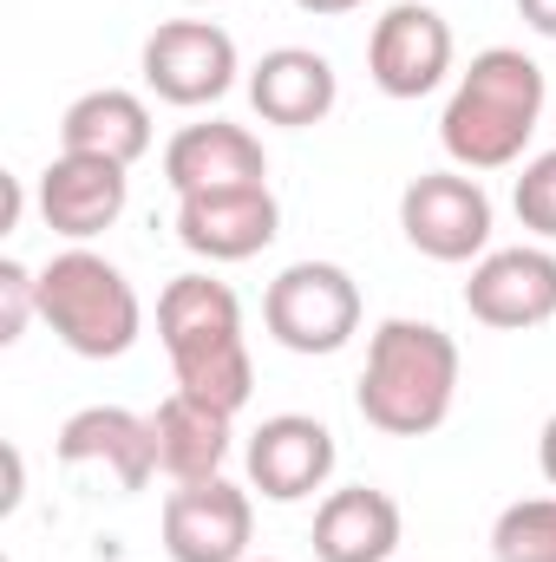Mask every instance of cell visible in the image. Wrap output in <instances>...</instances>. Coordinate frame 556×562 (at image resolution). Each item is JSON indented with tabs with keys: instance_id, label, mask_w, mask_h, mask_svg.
Returning <instances> with one entry per match:
<instances>
[{
	"instance_id": "cell-7",
	"label": "cell",
	"mask_w": 556,
	"mask_h": 562,
	"mask_svg": "<svg viewBox=\"0 0 556 562\" xmlns=\"http://www.w3.org/2000/svg\"><path fill=\"white\" fill-rule=\"evenodd\" d=\"M465 307L478 327H498V334H531L556 321V249L544 243L485 249L465 281Z\"/></svg>"
},
{
	"instance_id": "cell-23",
	"label": "cell",
	"mask_w": 556,
	"mask_h": 562,
	"mask_svg": "<svg viewBox=\"0 0 556 562\" xmlns=\"http://www.w3.org/2000/svg\"><path fill=\"white\" fill-rule=\"evenodd\" d=\"M518 13H524V26H531V33L556 40V0H518Z\"/></svg>"
},
{
	"instance_id": "cell-3",
	"label": "cell",
	"mask_w": 556,
	"mask_h": 562,
	"mask_svg": "<svg viewBox=\"0 0 556 562\" xmlns=\"http://www.w3.org/2000/svg\"><path fill=\"white\" fill-rule=\"evenodd\" d=\"M33 281H40V321L79 360H119V353L138 347L144 301L119 262H105L92 249H66L46 269H33Z\"/></svg>"
},
{
	"instance_id": "cell-6",
	"label": "cell",
	"mask_w": 556,
	"mask_h": 562,
	"mask_svg": "<svg viewBox=\"0 0 556 562\" xmlns=\"http://www.w3.org/2000/svg\"><path fill=\"white\" fill-rule=\"evenodd\" d=\"M138 66H144V86H151L164 105H184V112L216 105V99L236 86V72H243L236 40H230L216 20H164V26L144 40Z\"/></svg>"
},
{
	"instance_id": "cell-15",
	"label": "cell",
	"mask_w": 556,
	"mask_h": 562,
	"mask_svg": "<svg viewBox=\"0 0 556 562\" xmlns=\"http://www.w3.org/2000/svg\"><path fill=\"white\" fill-rule=\"evenodd\" d=\"M59 464H99L112 471L119 491H144L157 477V438H151V419L125 413V406H86L59 425Z\"/></svg>"
},
{
	"instance_id": "cell-14",
	"label": "cell",
	"mask_w": 556,
	"mask_h": 562,
	"mask_svg": "<svg viewBox=\"0 0 556 562\" xmlns=\"http://www.w3.org/2000/svg\"><path fill=\"white\" fill-rule=\"evenodd\" d=\"M249 105H256L263 125L308 132L341 105V79L314 46H276L249 66Z\"/></svg>"
},
{
	"instance_id": "cell-20",
	"label": "cell",
	"mask_w": 556,
	"mask_h": 562,
	"mask_svg": "<svg viewBox=\"0 0 556 562\" xmlns=\"http://www.w3.org/2000/svg\"><path fill=\"white\" fill-rule=\"evenodd\" d=\"M491 557L498 562H556V497L504 504L491 524Z\"/></svg>"
},
{
	"instance_id": "cell-22",
	"label": "cell",
	"mask_w": 556,
	"mask_h": 562,
	"mask_svg": "<svg viewBox=\"0 0 556 562\" xmlns=\"http://www.w3.org/2000/svg\"><path fill=\"white\" fill-rule=\"evenodd\" d=\"M33 314H40V281H33V269L26 262H0V347H13Z\"/></svg>"
},
{
	"instance_id": "cell-19",
	"label": "cell",
	"mask_w": 556,
	"mask_h": 562,
	"mask_svg": "<svg viewBox=\"0 0 556 562\" xmlns=\"http://www.w3.org/2000/svg\"><path fill=\"white\" fill-rule=\"evenodd\" d=\"M243 334V301L236 288L216 276H177L164 281L157 294V340L164 353H184V347H203V340H230Z\"/></svg>"
},
{
	"instance_id": "cell-17",
	"label": "cell",
	"mask_w": 556,
	"mask_h": 562,
	"mask_svg": "<svg viewBox=\"0 0 556 562\" xmlns=\"http://www.w3.org/2000/svg\"><path fill=\"white\" fill-rule=\"evenodd\" d=\"M59 150H79V157H112V164H138L151 150V105L125 86H99V92H79L59 119Z\"/></svg>"
},
{
	"instance_id": "cell-1",
	"label": "cell",
	"mask_w": 556,
	"mask_h": 562,
	"mask_svg": "<svg viewBox=\"0 0 556 562\" xmlns=\"http://www.w3.org/2000/svg\"><path fill=\"white\" fill-rule=\"evenodd\" d=\"M544 66L518 46H485L452 99H445V119H438V144L458 170H511L524 157V144L537 138V119H544Z\"/></svg>"
},
{
	"instance_id": "cell-12",
	"label": "cell",
	"mask_w": 556,
	"mask_h": 562,
	"mask_svg": "<svg viewBox=\"0 0 556 562\" xmlns=\"http://www.w3.org/2000/svg\"><path fill=\"white\" fill-rule=\"evenodd\" d=\"M249 491H263L269 504H301V497H314L327 477H334V464H341V451H334V431L321 419H308V413H276V419H263L249 431Z\"/></svg>"
},
{
	"instance_id": "cell-11",
	"label": "cell",
	"mask_w": 556,
	"mask_h": 562,
	"mask_svg": "<svg viewBox=\"0 0 556 562\" xmlns=\"http://www.w3.org/2000/svg\"><path fill=\"white\" fill-rule=\"evenodd\" d=\"M132 203V177L125 164L112 157H79V150H59L46 170H40V216L53 236L66 243H92L105 236Z\"/></svg>"
},
{
	"instance_id": "cell-25",
	"label": "cell",
	"mask_w": 556,
	"mask_h": 562,
	"mask_svg": "<svg viewBox=\"0 0 556 562\" xmlns=\"http://www.w3.org/2000/svg\"><path fill=\"white\" fill-rule=\"evenodd\" d=\"M301 13H321V20H341V13H354V7H367V0H294Z\"/></svg>"
},
{
	"instance_id": "cell-13",
	"label": "cell",
	"mask_w": 556,
	"mask_h": 562,
	"mask_svg": "<svg viewBox=\"0 0 556 562\" xmlns=\"http://www.w3.org/2000/svg\"><path fill=\"white\" fill-rule=\"evenodd\" d=\"M164 183H170L177 196L256 190V183H269V157H263V138H256L249 125L203 119V125H184L177 138L164 144Z\"/></svg>"
},
{
	"instance_id": "cell-2",
	"label": "cell",
	"mask_w": 556,
	"mask_h": 562,
	"mask_svg": "<svg viewBox=\"0 0 556 562\" xmlns=\"http://www.w3.org/2000/svg\"><path fill=\"white\" fill-rule=\"evenodd\" d=\"M360 419L387 438H425L458 406V340L432 321H380L367 340V367L354 386Z\"/></svg>"
},
{
	"instance_id": "cell-8",
	"label": "cell",
	"mask_w": 556,
	"mask_h": 562,
	"mask_svg": "<svg viewBox=\"0 0 556 562\" xmlns=\"http://www.w3.org/2000/svg\"><path fill=\"white\" fill-rule=\"evenodd\" d=\"M256 504L230 477H197L164 497V557L170 562H249Z\"/></svg>"
},
{
	"instance_id": "cell-4",
	"label": "cell",
	"mask_w": 556,
	"mask_h": 562,
	"mask_svg": "<svg viewBox=\"0 0 556 562\" xmlns=\"http://www.w3.org/2000/svg\"><path fill=\"white\" fill-rule=\"evenodd\" d=\"M263 327L288 353H341L360 334V281L341 262H288L263 294Z\"/></svg>"
},
{
	"instance_id": "cell-27",
	"label": "cell",
	"mask_w": 556,
	"mask_h": 562,
	"mask_svg": "<svg viewBox=\"0 0 556 562\" xmlns=\"http://www.w3.org/2000/svg\"><path fill=\"white\" fill-rule=\"evenodd\" d=\"M249 562H276V557H249Z\"/></svg>"
},
{
	"instance_id": "cell-5",
	"label": "cell",
	"mask_w": 556,
	"mask_h": 562,
	"mask_svg": "<svg viewBox=\"0 0 556 562\" xmlns=\"http://www.w3.org/2000/svg\"><path fill=\"white\" fill-rule=\"evenodd\" d=\"M400 229L425 262H478L491 249V196L471 170H425L400 196Z\"/></svg>"
},
{
	"instance_id": "cell-16",
	"label": "cell",
	"mask_w": 556,
	"mask_h": 562,
	"mask_svg": "<svg viewBox=\"0 0 556 562\" xmlns=\"http://www.w3.org/2000/svg\"><path fill=\"white\" fill-rule=\"evenodd\" d=\"M400 504L374 484L327 491L314 510V557L321 562H393L400 550Z\"/></svg>"
},
{
	"instance_id": "cell-24",
	"label": "cell",
	"mask_w": 556,
	"mask_h": 562,
	"mask_svg": "<svg viewBox=\"0 0 556 562\" xmlns=\"http://www.w3.org/2000/svg\"><path fill=\"white\" fill-rule=\"evenodd\" d=\"M537 464H544V477H551V491H556V413L537 431Z\"/></svg>"
},
{
	"instance_id": "cell-10",
	"label": "cell",
	"mask_w": 556,
	"mask_h": 562,
	"mask_svg": "<svg viewBox=\"0 0 556 562\" xmlns=\"http://www.w3.org/2000/svg\"><path fill=\"white\" fill-rule=\"evenodd\" d=\"M276 229H281V203L269 183L177 196V243L203 262H249L276 243Z\"/></svg>"
},
{
	"instance_id": "cell-21",
	"label": "cell",
	"mask_w": 556,
	"mask_h": 562,
	"mask_svg": "<svg viewBox=\"0 0 556 562\" xmlns=\"http://www.w3.org/2000/svg\"><path fill=\"white\" fill-rule=\"evenodd\" d=\"M511 210H518V223H524L537 243H556V150H537V157L518 170Z\"/></svg>"
},
{
	"instance_id": "cell-26",
	"label": "cell",
	"mask_w": 556,
	"mask_h": 562,
	"mask_svg": "<svg viewBox=\"0 0 556 562\" xmlns=\"http://www.w3.org/2000/svg\"><path fill=\"white\" fill-rule=\"evenodd\" d=\"M190 7H216V0H190Z\"/></svg>"
},
{
	"instance_id": "cell-18",
	"label": "cell",
	"mask_w": 556,
	"mask_h": 562,
	"mask_svg": "<svg viewBox=\"0 0 556 562\" xmlns=\"http://www.w3.org/2000/svg\"><path fill=\"white\" fill-rule=\"evenodd\" d=\"M151 438H157V471L170 484H197V477H223V458H230V413L190 400V393H170L157 413H151Z\"/></svg>"
},
{
	"instance_id": "cell-9",
	"label": "cell",
	"mask_w": 556,
	"mask_h": 562,
	"mask_svg": "<svg viewBox=\"0 0 556 562\" xmlns=\"http://www.w3.org/2000/svg\"><path fill=\"white\" fill-rule=\"evenodd\" d=\"M367 72L387 99H425L445 86L452 72V26L438 7L425 0H400L374 20L367 33Z\"/></svg>"
}]
</instances>
